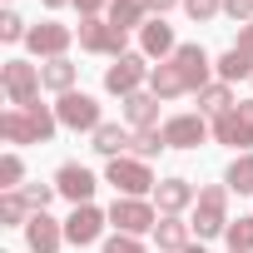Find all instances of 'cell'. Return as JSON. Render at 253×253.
<instances>
[{
  "label": "cell",
  "mask_w": 253,
  "mask_h": 253,
  "mask_svg": "<svg viewBox=\"0 0 253 253\" xmlns=\"http://www.w3.org/2000/svg\"><path fill=\"white\" fill-rule=\"evenodd\" d=\"M55 114H60V124H65V129H84V134H94L99 129V99L94 94H84V89H70V94H60V104H55Z\"/></svg>",
  "instance_id": "cell-9"
},
{
  "label": "cell",
  "mask_w": 253,
  "mask_h": 253,
  "mask_svg": "<svg viewBox=\"0 0 253 253\" xmlns=\"http://www.w3.org/2000/svg\"><path fill=\"white\" fill-rule=\"evenodd\" d=\"M159 94H149V89H139V94H129L124 99V119L134 124V129H159Z\"/></svg>",
  "instance_id": "cell-19"
},
{
  "label": "cell",
  "mask_w": 253,
  "mask_h": 253,
  "mask_svg": "<svg viewBox=\"0 0 253 253\" xmlns=\"http://www.w3.org/2000/svg\"><path fill=\"white\" fill-rule=\"evenodd\" d=\"M169 65L179 70V80H184V89H189V94H199V89H209V84H213V80H209V75H213V60H209V50H204V45H179Z\"/></svg>",
  "instance_id": "cell-11"
},
{
  "label": "cell",
  "mask_w": 253,
  "mask_h": 253,
  "mask_svg": "<svg viewBox=\"0 0 253 253\" xmlns=\"http://www.w3.org/2000/svg\"><path fill=\"white\" fill-rule=\"evenodd\" d=\"M199 204V189L189 184V179H159L154 184V209L159 213H184V209H194Z\"/></svg>",
  "instance_id": "cell-15"
},
{
  "label": "cell",
  "mask_w": 253,
  "mask_h": 253,
  "mask_svg": "<svg viewBox=\"0 0 253 253\" xmlns=\"http://www.w3.org/2000/svg\"><path fill=\"white\" fill-rule=\"evenodd\" d=\"M154 5V15H164V10H174V5H184V0H149Z\"/></svg>",
  "instance_id": "cell-38"
},
{
  "label": "cell",
  "mask_w": 253,
  "mask_h": 253,
  "mask_svg": "<svg viewBox=\"0 0 253 253\" xmlns=\"http://www.w3.org/2000/svg\"><path fill=\"white\" fill-rule=\"evenodd\" d=\"M60 129V114L55 104H25V109H5L0 114V134H5L10 144H45L50 134Z\"/></svg>",
  "instance_id": "cell-1"
},
{
  "label": "cell",
  "mask_w": 253,
  "mask_h": 253,
  "mask_svg": "<svg viewBox=\"0 0 253 253\" xmlns=\"http://www.w3.org/2000/svg\"><path fill=\"white\" fill-rule=\"evenodd\" d=\"M223 15L238 20V25H248L253 20V0H223Z\"/></svg>",
  "instance_id": "cell-35"
},
{
  "label": "cell",
  "mask_w": 253,
  "mask_h": 253,
  "mask_svg": "<svg viewBox=\"0 0 253 253\" xmlns=\"http://www.w3.org/2000/svg\"><path fill=\"white\" fill-rule=\"evenodd\" d=\"M223 238H228V248H233V253H253V213H243V218H233Z\"/></svg>",
  "instance_id": "cell-29"
},
{
  "label": "cell",
  "mask_w": 253,
  "mask_h": 253,
  "mask_svg": "<svg viewBox=\"0 0 253 253\" xmlns=\"http://www.w3.org/2000/svg\"><path fill=\"white\" fill-rule=\"evenodd\" d=\"M149 55H119V60H109V70H104V89L109 94H119V99H129V94H139L144 84H149Z\"/></svg>",
  "instance_id": "cell-7"
},
{
  "label": "cell",
  "mask_w": 253,
  "mask_h": 253,
  "mask_svg": "<svg viewBox=\"0 0 253 253\" xmlns=\"http://www.w3.org/2000/svg\"><path fill=\"white\" fill-rule=\"evenodd\" d=\"M70 45H75V30L60 25V20H40V25H30V35H25V50L40 55V60H65Z\"/></svg>",
  "instance_id": "cell-10"
},
{
  "label": "cell",
  "mask_w": 253,
  "mask_h": 253,
  "mask_svg": "<svg viewBox=\"0 0 253 253\" xmlns=\"http://www.w3.org/2000/svg\"><path fill=\"white\" fill-rule=\"evenodd\" d=\"M184 10H189V20L204 25V20H213V15L223 10V0H184Z\"/></svg>",
  "instance_id": "cell-33"
},
{
  "label": "cell",
  "mask_w": 253,
  "mask_h": 253,
  "mask_svg": "<svg viewBox=\"0 0 253 253\" xmlns=\"http://www.w3.org/2000/svg\"><path fill=\"white\" fill-rule=\"evenodd\" d=\"M104 253H144V243L129 233H114V238H104Z\"/></svg>",
  "instance_id": "cell-34"
},
{
  "label": "cell",
  "mask_w": 253,
  "mask_h": 253,
  "mask_svg": "<svg viewBox=\"0 0 253 253\" xmlns=\"http://www.w3.org/2000/svg\"><path fill=\"white\" fill-rule=\"evenodd\" d=\"M104 184H114V194L119 199H144V194H154V169L144 164V159H134V154H119V159H109V169H104Z\"/></svg>",
  "instance_id": "cell-3"
},
{
  "label": "cell",
  "mask_w": 253,
  "mask_h": 253,
  "mask_svg": "<svg viewBox=\"0 0 253 253\" xmlns=\"http://www.w3.org/2000/svg\"><path fill=\"white\" fill-rule=\"evenodd\" d=\"M228 184H204L199 189V204H194V218H189V228L199 233V238H218V233H228Z\"/></svg>",
  "instance_id": "cell-2"
},
{
  "label": "cell",
  "mask_w": 253,
  "mask_h": 253,
  "mask_svg": "<svg viewBox=\"0 0 253 253\" xmlns=\"http://www.w3.org/2000/svg\"><path fill=\"white\" fill-rule=\"evenodd\" d=\"M75 5H80V20H89V15L109 10V0H75Z\"/></svg>",
  "instance_id": "cell-36"
},
{
  "label": "cell",
  "mask_w": 253,
  "mask_h": 253,
  "mask_svg": "<svg viewBox=\"0 0 253 253\" xmlns=\"http://www.w3.org/2000/svg\"><path fill=\"white\" fill-rule=\"evenodd\" d=\"M233 50H243V55H253V20L248 25H238V45Z\"/></svg>",
  "instance_id": "cell-37"
},
{
  "label": "cell",
  "mask_w": 253,
  "mask_h": 253,
  "mask_svg": "<svg viewBox=\"0 0 253 253\" xmlns=\"http://www.w3.org/2000/svg\"><path fill=\"white\" fill-rule=\"evenodd\" d=\"M40 80H45V89H55V94H70L75 89V80H80V65L65 55V60H45L40 65Z\"/></svg>",
  "instance_id": "cell-22"
},
{
  "label": "cell",
  "mask_w": 253,
  "mask_h": 253,
  "mask_svg": "<svg viewBox=\"0 0 253 253\" xmlns=\"http://www.w3.org/2000/svg\"><path fill=\"white\" fill-rule=\"evenodd\" d=\"M30 199L20 194V189H10V194H0V223H5V228H25L30 223Z\"/></svg>",
  "instance_id": "cell-25"
},
{
  "label": "cell",
  "mask_w": 253,
  "mask_h": 253,
  "mask_svg": "<svg viewBox=\"0 0 253 253\" xmlns=\"http://www.w3.org/2000/svg\"><path fill=\"white\" fill-rule=\"evenodd\" d=\"M109 223H114V233L144 238V233H154V223H159V209H154L149 199H114V204H109Z\"/></svg>",
  "instance_id": "cell-8"
},
{
  "label": "cell",
  "mask_w": 253,
  "mask_h": 253,
  "mask_svg": "<svg viewBox=\"0 0 253 253\" xmlns=\"http://www.w3.org/2000/svg\"><path fill=\"white\" fill-rule=\"evenodd\" d=\"M184 253H209V248H204V243H189V248H184Z\"/></svg>",
  "instance_id": "cell-40"
},
{
  "label": "cell",
  "mask_w": 253,
  "mask_h": 253,
  "mask_svg": "<svg viewBox=\"0 0 253 253\" xmlns=\"http://www.w3.org/2000/svg\"><path fill=\"white\" fill-rule=\"evenodd\" d=\"M174 50H179V40H174V25H164V15L139 30V55H149V60L164 65V60H174Z\"/></svg>",
  "instance_id": "cell-17"
},
{
  "label": "cell",
  "mask_w": 253,
  "mask_h": 253,
  "mask_svg": "<svg viewBox=\"0 0 253 253\" xmlns=\"http://www.w3.org/2000/svg\"><path fill=\"white\" fill-rule=\"evenodd\" d=\"M164 149H169V144H164V129H134V139H129V154L144 159V164H149L154 154H164Z\"/></svg>",
  "instance_id": "cell-28"
},
{
  "label": "cell",
  "mask_w": 253,
  "mask_h": 253,
  "mask_svg": "<svg viewBox=\"0 0 253 253\" xmlns=\"http://www.w3.org/2000/svg\"><path fill=\"white\" fill-rule=\"evenodd\" d=\"M189 223L179 218V213H159V223H154V243H159V253H184L189 248Z\"/></svg>",
  "instance_id": "cell-18"
},
{
  "label": "cell",
  "mask_w": 253,
  "mask_h": 253,
  "mask_svg": "<svg viewBox=\"0 0 253 253\" xmlns=\"http://www.w3.org/2000/svg\"><path fill=\"white\" fill-rule=\"evenodd\" d=\"M149 0H109V25H119V30H144L149 25Z\"/></svg>",
  "instance_id": "cell-20"
},
{
  "label": "cell",
  "mask_w": 253,
  "mask_h": 253,
  "mask_svg": "<svg viewBox=\"0 0 253 253\" xmlns=\"http://www.w3.org/2000/svg\"><path fill=\"white\" fill-rule=\"evenodd\" d=\"M213 139L228 144L233 154H253V99H238L233 109L213 119Z\"/></svg>",
  "instance_id": "cell-5"
},
{
  "label": "cell",
  "mask_w": 253,
  "mask_h": 253,
  "mask_svg": "<svg viewBox=\"0 0 253 253\" xmlns=\"http://www.w3.org/2000/svg\"><path fill=\"white\" fill-rule=\"evenodd\" d=\"M228 253H233V248H228Z\"/></svg>",
  "instance_id": "cell-41"
},
{
  "label": "cell",
  "mask_w": 253,
  "mask_h": 253,
  "mask_svg": "<svg viewBox=\"0 0 253 253\" xmlns=\"http://www.w3.org/2000/svg\"><path fill=\"white\" fill-rule=\"evenodd\" d=\"M20 179H25V159L20 154H5V159H0V189H5V194L10 189H25Z\"/></svg>",
  "instance_id": "cell-30"
},
{
  "label": "cell",
  "mask_w": 253,
  "mask_h": 253,
  "mask_svg": "<svg viewBox=\"0 0 253 253\" xmlns=\"http://www.w3.org/2000/svg\"><path fill=\"white\" fill-rule=\"evenodd\" d=\"M104 223H109V213H104V209H94V204H75V213L65 218V243L89 248V243H99Z\"/></svg>",
  "instance_id": "cell-12"
},
{
  "label": "cell",
  "mask_w": 253,
  "mask_h": 253,
  "mask_svg": "<svg viewBox=\"0 0 253 253\" xmlns=\"http://www.w3.org/2000/svg\"><path fill=\"white\" fill-rule=\"evenodd\" d=\"M149 94H159V99H179V94H189V89H184L179 70L164 60V65H154V70H149Z\"/></svg>",
  "instance_id": "cell-23"
},
{
  "label": "cell",
  "mask_w": 253,
  "mask_h": 253,
  "mask_svg": "<svg viewBox=\"0 0 253 253\" xmlns=\"http://www.w3.org/2000/svg\"><path fill=\"white\" fill-rule=\"evenodd\" d=\"M213 134V124H204V114H174L164 119V144L169 149H199Z\"/></svg>",
  "instance_id": "cell-13"
},
{
  "label": "cell",
  "mask_w": 253,
  "mask_h": 253,
  "mask_svg": "<svg viewBox=\"0 0 253 253\" xmlns=\"http://www.w3.org/2000/svg\"><path fill=\"white\" fill-rule=\"evenodd\" d=\"M40 5L45 10H60V5H75V0H40Z\"/></svg>",
  "instance_id": "cell-39"
},
{
  "label": "cell",
  "mask_w": 253,
  "mask_h": 253,
  "mask_svg": "<svg viewBox=\"0 0 253 253\" xmlns=\"http://www.w3.org/2000/svg\"><path fill=\"white\" fill-rule=\"evenodd\" d=\"M55 189H60V199H70V204H89L94 189H99V179H94L84 164H60V169H55Z\"/></svg>",
  "instance_id": "cell-14"
},
{
  "label": "cell",
  "mask_w": 253,
  "mask_h": 253,
  "mask_svg": "<svg viewBox=\"0 0 253 253\" xmlns=\"http://www.w3.org/2000/svg\"><path fill=\"white\" fill-rule=\"evenodd\" d=\"M223 184L233 194H253V154H233V164L223 169Z\"/></svg>",
  "instance_id": "cell-27"
},
{
  "label": "cell",
  "mask_w": 253,
  "mask_h": 253,
  "mask_svg": "<svg viewBox=\"0 0 253 253\" xmlns=\"http://www.w3.org/2000/svg\"><path fill=\"white\" fill-rule=\"evenodd\" d=\"M25 243H30V253H60V243H65V223L50 218V213H30V223H25Z\"/></svg>",
  "instance_id": "cell-16"
},
{
  "label": "cell",
  "mask_w": 253,
  "mask_h": 253,
  "mask_svg": "<svg viewBox=\"0 0 253 253\" xmlns=\"http://www.w3.org/2000/svg\"><path fill=\"white\" fill-rule=\"evenodd\" d=\"M75 40H80V50H84V55H104V60L129 55V30H119V25H109V20H99V15L80 20Z\"/></svg>",
  "instance_id": "cell-4"
},
{
  "label": "cell",
  "mask_w": 253,
  "mask_h": 253,
  "mask_svg": "<svg viewBox=\"0 0 253 253\" xmlns=\"http://www.w3.org/2000/svg\"><path fill=\"white\" fill-rule=\"evenodd\" d=\"M129 139H134V134L124 129V124H99V129L89 134V149L104 154V159H119L124 149H129Z\"/></svg>",
  "instance_id": "cell-21"
},
{
  "label": "cell",
  "mask_w": 253,
  "mask_h": 253,
  "mask_svg": "<svg viewBox=\"0 0 253 253\" xmlns=\"http://www.w3.org/2000/svg\"><path fill=\"white\" fill-rule=\"evenodd\" d=\"M194 99H199V114H213V119H218L223 109H233V104H238V99H233V89H228L223 80H213V84H209V89H199Z\"/></svg>",
  "instance_id": "cell-26"
},
{
  "label": "cell",
  "mask_w": 253,
  "mask_h": 253,
  "mask_svg": "<svg viewBox=\"0 0 253 253\" xmlns=\"http://www.w3.org/2000/svg\"><path fill=\"white\" fill-rule=\"evenodd\" d=\"M20 194L30 199V209H35V213H45V209H50V199H55L60 189H55V184H25Z\"/></svg>",
  "instance_id": "cell-31"
},
{
  "label": "cell",
  "mask_w": 253,
  "mask_h": 253,
  "mask_svg": "<svg viewBox=\"0 0 253 253\" xmlns=\"http://www.w3.org/2000/svg\"><path fill=\"white\" fill-rule=\"evenodd\" d=\"M30 30H25V20L15 15V10H5V15H0V40H5V45H15V40H25Z\"/></svg>",
  "instance_id": "cell-32"
},
{
  "label": "cell",
  "mask_w": 253,
  "mask_h": 253,
  "mask_svg": "<svg viewBox=\"0 0 253 253\" xmlns=\"http://www.w3.org/2000/svg\"><path fill=\"white\" fill-rule=\"evenodd\" d=\"M0 89H5L10 109H25V104H35V99H40V89H45V80H40V65H30V60H5V70H0Z\"/></svg>",
  "instance_id": "cell-6"
},
{
  "label": "cell",
  "mask_w": 253,
  "mask_h": 253,
  "mask_svg": "<svg viewBox=\"0 0 253 253\" xmlns=\"http://www.w3.org/2000/svg\"><path fill=\"white\" fill-rule=\"evenodd\" d=\"M213 70H218L223 84H233V80H253V55H243V50H223V55L213 60Z\"/></svg>",
  "instance_id": "cell-24"
}]
</instances>
